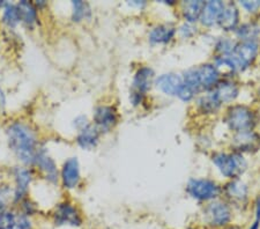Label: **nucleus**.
Masks as SVG:
<instances>
[{
    "mask_svg": "<svg viewBox=\"0 0 260 229\" xmlns=\"http://www.w3.org/2000/svg\"><path fill=\"white\" fill-rule=\"evenodd\" d=\"M220 73L215 66L201 65L186 71L183 77V86L177 96L183 101H190L201 90L213 89L219 83Z\"/></svg>",
    "mask_w": 260,
    "mask_h": 229,
    "instance_id": "obj_1",
    "label": "nucleus"
},
{
    "mask_svg": "<svg viewBox=\"0 0 260 229\" xmlns=\"http://www.w3.org/2000/svg\"><path fill=\"white\" fill-rule=\"evenodd\" d=\"M8 146L16 157L24 165L35 163L36 154V138L34 132L21 122L12 123L6 130Z\"/></svg>",
    "mask_w": 260,
    "mask_h": 229,
    "instance_id": "obj_2",
    "label": "nucleus"
},
{
    "mask_svg": "<svg viewBox=\"0 0 260 229\" xmlns=\"http://www.w3.org/2000/svg\"><path fill=\"white\" fill-rule=\"evenodd\" d=\"M258 53V43L255 41H243L235 44L234 49L227 55L220 56V65L227 66L233 71H243L254 60Z\"/></svg>",
    "mask_w": 260,
    "mask_h": 229,
    "instance_id": "obj_3",
    "label": "nucleus"
},
{
    "mask_svg": "<svg viewBox=\"0 0 260 229\" xmlns=\"http://www.w3.org/2000/svg\"><path fill=\"white\" fill-rule=\"evenodd\" d=\"M213 162L222 175L229 178H236L244 173L246 169V161L241 154L219 153L213 156Z\"/></svg>",
    "mask_w": 260,
    "mask_h": 229,
    "instance_id": "obj_4",
    "label": "nucleus"
},
{
    "mask_svg": "<svg viewBox=\"0 0 260 229\" xmlns=\"http://www.w3.org/2000/svg\"><path fill=\"white\" fill-rule=\"evenodd\" d=\"M254 122L253 112L244 106L232 107L225 116V123L237 133L251 131V128L254 126Z\"/></svg>",
    "mask_w": 260,
    "mask_h": 229,
    "instance_id": "obj_5",
    "label": "nucleus"
},
{
    "mask_svg": "<svg viewBox=\"0 0 260 229\" xmlns=\"http://www.w3.org/2000/svg\"><path fill=\"white\" fill-rule=\"evenodd\" d=\"M52 220L57 227H81L83 223L82 215L77 207L70 203L58 204L54 208Z\"/></svg>",
    "mask_w": 260,
    "mask_h": 229,
    "instance_id": "obj_6",
    "label": "nucleus"
},
{
    "mask_svg": "<svg viewBox=\"0 0 260 229\" xmlns=\"http://www.w3.org/2000/svg\"><path fill=\"white\" fill-rule=\"evenodd\" d=\"M232 211L227 204L214 202L204 211V221L212 228H224L232 221Z\"/></svg>",
    "mask_w": 260,
    "mask_h": 229,
    "instance_id": "obj_7",
    "label": "nucleus"
},
{
    "mask_svg": "<svg viewBox=\"0 0 260 229\" xmlns=\"http://www.w3.org/2000/svg\"><path fill=\"white\" fill-rule=\"evenodd\" d=\"M154 79V72L149 68H141L137 71L132 82L131 102L133 106H138L142 102L145 94L150 89Z\"/></svg>",
    "mask_w": 260,
    "mask_h": 229,
    "instance_id": "obj_8",
    "label": "nucleus"
},
{
    "mask_svg": "<svg viewBox=\"0 0 260 229\" xmlns=\"http://www.w3.org/2000/svg\"><path fill=\"white\" fill-rule=\"evenodd\" d=\"M187 192L199 201H211L220 194V187L213 181L193 178L188 182Z\"/></svg>",
    "mask_w": 260,
    "mask_h": 229,
    "instance_id": "obj_9",
    "label": "nucleus"
},
{
    "mask_svg": "<svg viewBox=\"0 0 260 229\" xmlns=\"http://www.w3.org/2000/svg\"><path fill=\"white\" fill-rule=\"evenodd\" d=\"M94 123L100 132H109L117 123V112L110 106H100L94 112Z\"/></svg>",
    "mask_w": 260,
    "mask_h": 229,
    "instance_id": "obj_10",
    "label": "nucleus"
},
{
    "mask_svg": "<svg viewBox=\"0 0 260 229\" xmlns=\"http://www.w3.org/2000/svg\"><path fill=\"white\" fill-rule=\"evenodd\" d=\"M61 181L66 189H74L80 181V166L77 157L67 159L61 169Z\"/></svg>",
    "mask_w": 260,
    "mask_h": 229,
    "instance_id": "obj_11",
    "label": "nucleus"
},
{
    "mask_svg": "<svg viewBox=\"0 0 260 229\" xmlns=\"http://www.w3.org/2000/svg\"><path fill=\"white\" fill-rule=\"evenodd\" d=\"M35 163L39 166V168L41 169V172L43 173L44 177L50 183H57L58 177V169H57V165L56 162L51 159V156H49V154L47 153L45 149H39L36 154V159H35Z\"/></svg>",
    "mask_w": 260,
    "mask_h": 229,
    "instance_id": "obj_12",
    "label": "nucleus"
},
{
    "mask_svg": "<svg viewBox=\"0 0 260 229\" xmlns=\"http://www.w3.org/2000/svg\"><path fill=\"white\" fill-rule=\"evenodd\" d=\"M209 95L213 97L219 106L222 103H228L234 101L238 95V88L232 81H223L219 82L217 85L212 89Z\"/></svg>",
    "mask_w": 260,
    "mask_h": 229,
    "instance_id": "obj_13",
    "label": "nucleus"
},
{
    "mask_svg": "<svg viewBox=\"0 0 260 229\" xmlns=\"http://www.w3.org/2000/svg\"><path fill=\"white\" fill-rule=\"evenodd\" d=\"M234 146L237 151L253 152L260 147V137L252 131L237 133L234 138Z\"/></svg>",
    "mask_w": 260,
    "mask_h": 229,
    "instance_id": "obj_14",
    "label": "nucleus"
},
{
    "mask_svg": "<svg viewBox=\"0 0 260 229\" xmlns=\"http://www.w3.org/2000/svg\"><path fill=\"white\" fill-rule=\"evenodd\" d=\"M14 177L16 185L14 191V202L21 203L26 197L29 185H30L31 174L24 168H16L14 170Z\"/></svg>",
    "mask_w": 260,
    "mask_h": 229,
    "instance_id": "obj_15",
    "label": "nucleus"
},
{
    "mask_svg": "<svg viewBox=\"0 0 260 229\" xmlns=\"http://www.w3.org/2000/svg\"><path fill=\"white\" fill-rule=\"evenodd\" d=\"M156 86L167 95H178L183 86V78L174 73L162 74L156 80Z\"/></svg>",
    "mask_w": 260,
    "mask_h": 229,
    "instance_id": "obj_16",
    "label": "nucleus"
},
{
    "mask_svg": "<svg viewBox=\"0 0 260 229\" xmlns=\"http://www.w3.org/2000/svg\"><path fill=\"white\" fill-rule=\"evenodd\" d=\"M100 139V130L95 125L88 124L87 126L81 128L79 131L77 141L80 147L85 149H90L94 148L99 143Z\"/></svg>",
    "mask_w": 260,
    "mask_h": 229,
    "instance_id": "obj_17",
    "label": "nucleus"
},
{
    "mask_svg": "<svg viewBox=\"0 0 260 229\" xmlns=\"http://www.w3.org/2000/svg\"><path fill=\"white\" fill-rule=\"evenodd\" d=\"M224 3L222 2H208L205 5L201 21L205 26H213L214 23L219 22V19L223 12Z\"/></svg>",
    "mask_w": 260,
    "mask_h": 229,
    "instance_id": "obj_18",
    "label": "nucleus"
},
{
    "mask_svg": "<svg viewBox=\"0 0 260 229\" xmlns=\"http://www.w3.org/2000/svg\"><path fill=\"white\" fill-rule=\"evenodd\" d=\"M221 28H223L224 30H233L236 28L238 23V10L235 6V4L228 3L224 4L223 12L219 19V22Z\"/></svg>",
    "mask_w": 260,
    "mask_h": 229,
    "instance_id": "obj_19",
    "label": "nucleus"
},
{
    "mask_svg": "<svg viewBox=\"0 0 260 229\" xmlns=\"http://www.w3.org/2000/svg\"><path fill=\"white\" fill-rule=\"evenodd\" d=\"M176 29L170 24H161L155 27L149 34V41L154 44H165L173 40Z\"/></svg>",
    "mask_w": 260,
    "mask_h": 229,
    "instance_id": "obj_20",
    "label": "nucleus"
},
{
    "mask_svg": "<svg viewBox=\"0 0 260 229\" xmlns=\"http://www.w3.org/2000/svg\"><path fill=\"white\" fill-rule=\"evenodd\" d=\"M19 13H20V20L28 27L34 26L37 22V7L30 2H26L22 0L18 4Z\"/></svg>",
    "mask_w": 260,
    "mask_h": 229,
    "instance_id": "obj_21",
    "label": "nucleus"
},
{
    "mask_svg": "<svg viewBox=\"0 0 260 229\" xmlns=\"http://www.w3.org/2000/svg\"><path fill=\"white\" fill-rule=\"evenodd\" d=\"M206 3L204 2H186L183 4V15L188 22H194L203 15Z\"/></svg>",
    "mask_w": 260,
    "mask_h": 229,
    "instance_id": "obj_22",
    "label": "nucleus"
},
{
    "mask_svg": "<svg viewBox=\"0 0 260 229\" xmlns=\"http://www.w3.org/2000/svg\"><path fill=\"white\" fill-rule=\"evenodd\" d=\"M2 21L7 27H15L21 21L18 5H14V4H6V6L4 7L3 10Z\"/></svg>",
    "mask_w": 260,
    "mask_h": 229,
    "instance_id": "obj_23",
    "label": "nucleus"
},
{
    "mask_svg": "<svg viewBox=\"0 0 260 229\" xmlns=\"http://www.w3.org/2000/svg\"><path fill=\"white\" fill-rule=\"evenodd\" d=\"M228 198L232 199L233 202H243L246 199L247 189L246 186L241 182H233L225 189Z\"/></svg>",
    "mask_w": 260,
    "mask_h": 229,
    "instance_id": "obj_24",
    "label": "nucleus"
},
{
    "mask_svg": "<svg viewBox=\"0 0 260 229\" xmlns=\"http://www.w3.org/2000/svg\"><path fill=\"white\" fill-rule=\"evenodd\" d=\"M73 6V12H72V19L75 22H79L86 18V16L89 14L90 8L88 6V4L83 3V2H73L72 3Z\"/></svg>",
    "mask_w": 260,
    "mask_h": 229,
    "instance_id": "obj_25",
    "label": "nucleus"
},
{
    "mask_svg": "<svg viewBox=\"0 0 260 229\" xmlns=\"http://www.w3.org/2000/svg\"><path fill=\"white\" fill-rule=\"evenodd\" d=\"M258 32L259 29L254 24H244L241 29H238L237 34L242 37L243 41H254V37L257 36Z\"/></svg>",
    "mask_w": 260,
    "mask_h": 229,
    "instance_id": "obj_26",
    "label": "nucleus"
},
{
    "mask_svg": "<svg viewBox=\"0 0 260 229\" xmlns=\"http://www.w3.org/2000/svg\"><path fill=\"white\" fill-rule=\"evenodd\" d=\"M241 5L249 12H257L260 8V2L255 0V2H241Z\"/></svg>",
    "mask_w": 260,
    "mask_h": 229,
    "instance_id": "obj_27",
    "label": "nucleus"
},
{
    "mask_svg": "<svg viewBox=\"0 0 260 229\" xmlns=\"http://www.w3.org/2000/svg\"><path fill=\"white\" fill-rule=\"evenodd\" d=\"M260 227V202L257 205V211H255V220L253 223L251 224V227L249 229H259Z\"/></svg>",
    "mask_w": 260,
    "mask_h": 229,
    "instance_id": "obj_28",
    "label": "nucleus"
},
{
    "mask_svg": "<svg viewBox=\"0 0 260 229\" xmlns=\"http://www.w3.org/2000/svg\"><path fill=\"white\" fill-rule=\"evenodd\" d=\"M4 103H5V95H4L2 88H0V107L4 106Z\"/></svg>",
    "mask_w": 260,
    "mask_h": 229,
    "instance_id": "obj_29",
    "label": "nucleus"
},
{
    "mask_svg": "<svg viewBox=\"0 0 260 229\" xmlns=\"http://www.w3.org/2000/svg\"><path fill=\"white\" fill-rule=\"evenodd\" d=\"M5 6H6L5 2H0V10H2V8L4 10V7H5Z\"/></svg>",
    "mask_w": 260,
    "mask_h": 229,
    "instance_id": "obj_30",
    "label": "nucleus"
},
{
    "mask_svg": "<svg viewBox=\"0 0 260 229\" xmlns=\"http://www.w3.org/2000/svg\"><path fill=\"white\" fill-rule=\"evenodd\" d=\"M225 229H241V228H238V227H228V228H225Z\"/></svg>",
    "mask_w": 260,
    "mask_h": 229,
    "instance_id": "obj_31",
    "label": "nucleus"
}]
</instances>
